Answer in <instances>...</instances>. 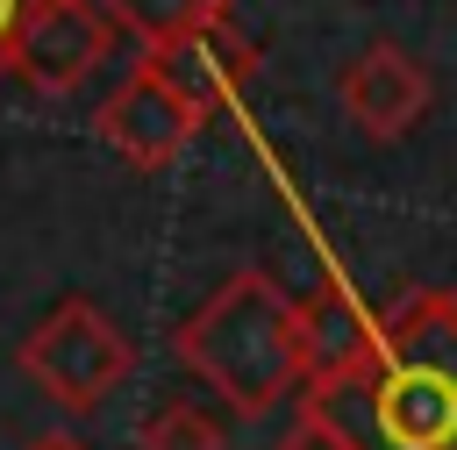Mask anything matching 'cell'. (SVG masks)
I'll return each mask as SVG.
<instances>
[{
  "mask_svg": "<svg viewBox=\"0 0 457 450\" xmlns=\"http://www.w3.org/2000/svg\"><path fill=\"white\" fill-rule=\"evenodd\" d=\"M350 450H457V293L421 286L386 307L371 364L300 400Z\"/></svg>",
  "mask_w": 457,
  "mask_h": 450,
  "instance_id": "6da1fadb",
  "label": "cell"
},
{
  "mask_svg": "<svg viewBox=\"0 0 457 450\" xmlns=\"http://www.w3.org/2000/svg\"><path fill=\"white\" fill-rule=\"evenodd\" d=\"M179 364L214 386L236 414H271L286 393H307V314L300 300L257 271V264H236L171 336Z\"/></svg>",
  "mask_w": 457,
  "mask_h": 450,
  "instance_id": "7a4b0ae2",
  "label": "cell"
},
{
  "mask_svg": "<svg viewBox=\"0 0 457 450\" xmlns=\"http://www.w3.org/2000/svg\"><path fill=\"white\" fill-rule=\"evenodd\" d=\"M21 371H29L57 407L93 414V407L136 371V350H129V336H121L93 300H57V307L29 329Z\"/></svg>",
  "mask_w": 457,
  "mask_h": 450,
  "instance_id": "3957f363",
  "label": "cell"
},
{
  "mask_svg": "<svg viewBox=\"0 0 457 450\" xmlns=\"http://www.w3.org/2000/svg\"><path fill=\"white\" fill-rule=\"evenodd\" d=\"M207 114H214V100L207 93H193L179 71H171V57H143L107 100H100V143L129 164V171H164L200 129H207Z\"/></svg>",
  "mask_w": 457,
  "mask_h": 450,
  "instance_id": "277c9868",
  "label": "cell"
},
{
  "mask_svg": "<svg viewBox=\"0 0 457 450\" xmlns=\"http://www.w3.org/2000/svg\"><path fill=\"white\" fill-rule=\"evenodd\" d=\"M114 14L93 0H29L21 43H14V71L36 93H71L107 50H114Z\"/></svg>",
  "mask_w": 457,
  "mask_h": 450,
  "instance_id": "5b68a950",
  "label": "cell"
},
{
  "mask_svg": "<svg viewBox=\"0 0 457 450\" xmlns=\"http://www.w3.org/2000/svg\"><path fill=\"white\" fill-rule=\"evenodd\" d=\"M336 93H343V114H350L371 143H400V136L428 114L436 79L421 71L414 50H400V43H364V50L343 64Z\"/></svg>",
  "mask_w": 457,
  "mask_h": 450,
  "instance_id": "8992f818",
  "label": "cell"
},
{
  "mask_svg": "<svg viewBox=\"0 0 457 450\" xmlns=\"http://www.w3.org/2000/svg\"><path fill=\"white\" fill-rule=\"evenodd\" d=\"M300 314H307V393L357 379V371L371 364L378 336H386V314H371L343 279H321V286L300 300Z\"/></svg>",
  "mask_w": 457,
  "mask_h": 450,
  "instance_id": "52a82bcc",
  "label": "cell"
},
{
  "mask_svg": "<svg viewBox=\"0 0 457 450\" xmlns=\"http://www.w3.org/2000/svg\"><path fill=\"white\" fill-rule=\"evenodd\" d=\"M107 14L150 57H171V50H193L200 36H214L228 21V0H107Z\"/></svg>",
  "mask_w": 457,
  "mask_h": 450,
  "instance_id": "ba28073f",
  "label": "cell"
},
{
  "mask_svg": "<svg viewBox=\"0 0 457 450\" xmlns=\"http://www.w3.org/2000/svg\"><path fill=\"white\" fill-rule=\"evenodd\" d=\"M136 450H221V421L193 400H164L143 429H136Z\"/></svg>",
  "mask_w": 457,
  "mask_h": 450,
  "instance_id": "9c48e42d",
  "label": "cell"
},
{
  "mask_svg": "<svg viewBox=\"0 0 457 450\" xmlns=\"http://www.w3.org/2000/svg\"><path fill=\"white\" fill-rule=\"evenodd\" d=\"M271 450H350V443H343V436H336L321 414H307V407H300V421H293V429H286Z\"/></svg>",
  "mask_w": 457,
  "mask_h": 450,
  "instance_id": "30bf717a",
  "label": "cell"
},
{
  "mask_svg": "<svg viewBox=\"0 0 457 450\" xmlns=\"http://www.w3.org/2000/svg\"><path fill=\"white\" fill-rule=\"evenodd\" d=\"M21 21H29V0H0V79L14 71V43H21Z\"/></svg>",
  "mask_w": 457,
  "mask_h": 450,
  "instance_id": "8fae6325",
  "label": "cell"
},
{
  "mask_svg": "<svg viewBox=\"0 0 457 450\" xmlns=\"http://www.w3.org/2000/svg\"><path fill=\"white\" fill-rule=\"evenodd\" d=\"M29 450H86V443H79V436H36Z\"/></svg>",
  "mask_w": 457,
  "mask_h": 450,
  "instance_id": "7c38bea8",
  "label": "cell"
}]
</instances>
